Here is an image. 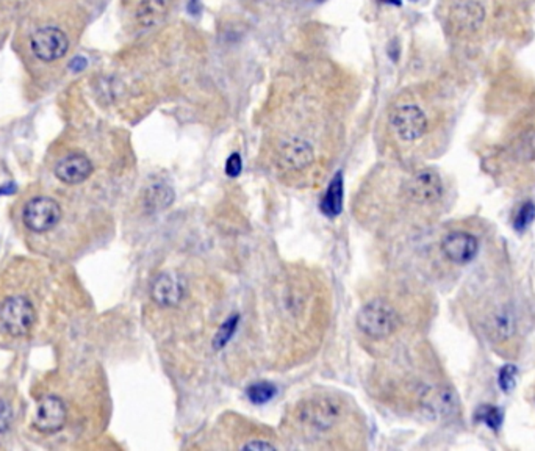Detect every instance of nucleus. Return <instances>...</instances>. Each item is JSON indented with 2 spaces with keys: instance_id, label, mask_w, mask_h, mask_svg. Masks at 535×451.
I'll return each instance as SVG.
<instances>
[{
  "instance_id": "nucleus-6",
  "label": "nucleus",
  "mask_w": 535,
  "mask_h": 451,
  "mask_svg": "<svg viewBox=\"0 0 535 451\" xmlns=\"http://www.w3.org/2000/svg\"><path fill=\"white\" fill-rule=\"evenodd\" d=\"M277 158L283 170L304 173L315 164V148L302 137L282 138L277 146Z\"/></svg>"
},
{
  "instance_id": "nucleus-25",
  "label": "nucleus",
  "mask_w": 535,
  "mask_h": 451,
  "mask_svg": "<svg viewBox=\"0 0 535 451\" xmlns=\"http://www.w3.org/2000/svg\"><path fill=\"white\" fill-rule=\"evenodd\" d=\"M85 66H86L85 59H76V60H74V61H72L71 68H72V69H74V71H80V69H84V68H85Z\"/></svg>"
},
{
  "instance_id": "nucleus-9",
  "label": "nucleus",
  "mask_w": 535,
  "mask_h": 451,
  "mask_svg": "<svg viewBox=\"0 0 535 451\" xmlns=\"http://www.w3.org/2000/svg\"><path fill=\"white\" fill-rule=\"evenodd\" d=\"M477 249H479V243L476 237L462 230L451 232L442 242V253L444 257L456 265H467L471 261H475Z\"/></svg>"
},
{
  "instance_id": "nucleus-8",
  "label": "nucleus",
  "mask_w": 535,
  "mask_h": 451,
  "mask_svg": "<svg viewBox=\"0 0 535 451\" xmlns=\"http://www.w3.org/2000/svg\"><path fill=\"white\" fill-rule=\"evenodd\" d=\"M30 47L36 59L51 63L65 57L69 49V40L59 27H43L33 33Z\"/></svg>"
},
{
  "instance_id": "nucleus-14",
  "label": "nucleus",
  "mask_w": 535,
  "mask_h": 451,
  "mask_svg": "<svg viewBox=\"0 0 535 451\" xmlns=\"http://www.w3.org/2000/svg\"><path fill=\"white\" fill-rule=\"evenodd\" d=\"M512 162L520 165H535V127L528 125L515 138L509 148Z\"/></svg>"
},
{
  "instance_id": "nucleus-26",
  "label": "nucleus",
  "mask_w": 535,
  "mask_h": 451,
  "mask_svg": "<svg viewBox=\"0 0 535 451\" xmlns=\"http://www.w3.org/2000/svg\"><path fill=\"white\" fill-rule=\"evenodd\" d=\"M384 2H388V4H399V0H384Z\"/></svg>"
},
{
  "instance_id": "nucleus-3",
  "label": "nucleus",
  "mask_w": 535,
  "mask_h": 451,
  "mask_svg": "<svg viewBox=\"0 0 535 451\" xmlns=\"http://www.w3.org/2000/svg\"><path fill=\"white\" fill-rule=\"evenodd\" d=\"M390 125L401 143L415 144L431 131V118L418 102L404 101L390 111Z\"/></svg>"
},
{
  "instance_id": "nucleus-1",
  "label": "nucleus",
  "mask_w": 535,
  "mask_h": 451,
  "mask_svg": "<svg viewBox=\"0 0 535 451\" xmlns=\"http://www.w3.org/2000/svg\"><path fill=\"white\" fill-rule=\"evenodd\" d=\"M347 406L343 399L331 393H318L296 406L294 417L300 428L315 436L329 434L343 423Z\"/></svg>"
},
{
  "instance_id": "nucleus-15",
  "label": "nucleus",
  "mask_w": 535,
  "mask_h": 451,
  "mask_svg": "<svg viewBox=\"0 0 535 451\" xmlns=\"http://www.w3.org/2000/svg\"><path fill=\"white\" fill-rule=\"evenodd\" d=\"M170 12V0H141L137 8L138 24L146 28L162 24Z\"/></svg>"
},
{
  "instance_id": "nucleus-24",
  "label": "nucleus",
  "mask_w": 535,
  "mask_h": 451,
  "mask_svg": "<svg viewBox=\"0 0 535 451\" xmlns=\"http://www.w3.org/2000/svg\"><path fill=\"white\" fill-rule=\"evenodd\" d=\"M514 374H515L514 366H504L503 372L499 374V384L503 386L504 391H510L514 387Z\"/></svg>"
},
{
  "instance_id": "nucleus-23",
  "label": "nucleus",
  "mask_w": 535,
  "mask_h": 451,
  "mask_svg": "<svg viewBox=\"0 0 535 451\" xmlns=\"http://www.w3.org/2000/svg\"><path fill=\"white\" fill-rule=\"evenodd\" d=\"M242 170V157H240V154L234 152V154L228 158V162H226V174H228V177H238L240 176Z\"/></svg>"
},
{
  "instance_id": "nucleus-21",
  "label": "nucleus",
  "mask_w": 535,
  "mask_h": 451,
  "mask_svg": "<svg viewBox=\"0 0 535 451\" xmlns=\"http://www.w3.org/2000/svg\"><path fill=\"white\" fill-rule=\"evenodd\" d=\"M535 209L532 204H526L516 216V230H524L534 220Z\"/></svg>"
},
{
  "instance_id": "nucleus-19",
  "label": "nucleus",
  "mask_w": 535,
  "mask_h": 451,
  "mask_svg": "<svg viewBox=\"0 0 535 451\" xmlns=\"http://www.w3.org/2000/svg\"><path fill=\"white\" fill-rule=\"evenodd\" d=\"M275 387L271 383L261 381L255 383L248 389V399L255 405H265L268 401L275 399Z\"/></svg>"
},
{
  "instance_id": "nucleus-11",
  "label": "nucleus",
  "mask_w": 535,
  "mask_h": 451,
  "mask_svg": "<svg viewBox=\"0 0 535 451\" xmlns=\"http://www.w3.org/2000/svg\"><path fill=\"white\" fill-rule=\"evenodd\" d=\"M183 294H185V284L182 279L170 273L158 276L150 288L152 301L158 308H177L183 300Z\"/></svg>"
},
{
  "instance_id": "nucleus-10",
  "label": "nucleus",
  "mask_w": 535,
  "mask_h": 451,
  "mask_svg": "<svg viewBox=\"0 0 535 451\" xmlns=\"http://www.w3.org/2000/svg\"><path fill=\"white\" fill-rule=\"evenodd\" d=\"M65 403L59 397H44L41 399L36 414H35V428L43 434L59 432L66 423Z\"/></svg>"
},
{
  "instance_id": "nucleus-17",
  "label": "nucleus",
  "mask_w": 535,
  "mask_h": 451,
  "mask_svg": "<svg viewBox=\"0 0 535 451\" xmlns=\"http://www.w3.org/2000/svg\"><path fill=\"white\" fill-rule=\"evenodd\" d=\"M174 190L171 189L170 185L166 183H156L152 185L148 195H146V204L149 205L150 210H164L166 207H170L172 201H174Z\"/></svg>"
},
{
  "instance_id": "nucleus-27",
  "label": "nucleus",
  "mask_w": 535,
  "mask_h": 451,
  "mask_svg": "<svg viewBox=\"0 0 535 451\" xmlns=\"http://www.w3.org/2000/svg\"><path fill=\"white\" fill-rule=\"evenodd\" d=\"M308 2H315V4H318V2H324V0H308Z\"/></svg>"
},
{
  "instance_id": "nucleus-16",
  "label": "nucleus",
  "mask_w": 535,
  "mask_h": 451,
  "mask_svg": "<svg viewBox=\"0 0 535 451\" xmlns=\"http://www.w3.org/2000/svg\"><path fill=\"white\" fill-rule=\"evenodd\" d=\"M343 176L337 173L321 199L320 209L327 218H337L343 210Z\"/></svg>"
},
{
  "instance_id": "nucleus-20",
  "label": "nucleus",
  "mask_w": 535,
  "mask_h": 451,
  "mask_svg": "<svg viewBox=\"0 0 535 451\" xmlns=\"http://www.w3.org/2000/svg\"><path fill=\"white\" fill-rule=\"evenodd\" d=\"M479 419L483 420L485 425H489L493 430H498V426L501 425V411L487 406L479 411Z\"/></svg>"
},
{
  "instance_id": "nucleus-5",
  "label": "nucleus",
  "mask_w": 535,
  "mask_h": 451,
  "mask_svg": "<svg viewBox=\"0 0 535 451\" xmlns=\"http://www.w3.org/2000/svg\"><path fill=\"white\" fill-rule=\"evenodd\" d=\"M404 197L415 205H432L443 197V182L437 171L425 170L413 173L404 182Z\"/></svg>"
},
{
  "instance_id": "nucleus-13",
  "label": "nucleus",
  "mask_w": 535,
  "mask_h": 451,
  "mask_svg": "<svg viewBox=\"0 0 535 451\" xmlns=\"http://www.w3.org/2000/svg\"><path fill=\"white\" fill-rule=\"evenodd\" d=\"M487 333L493 341L506 342L515 334V317L509 308H496L490 312L485 321Z\"/></svg>"
},
{
  "instance_id": "nucleus-4",
  "label": "nucleus",
  "mask_w": 535,
  "mask_h": 451,
  "mask_svg": "<svg viewBox=\"0 0 535 451\" xmlns=\"http://www.w3.org/2000/svg\"><path fill=\"white\" fill-rule=\"evenodd\" d=\"M36 323V310L24 296L8 298L0 304V326L12 337H26Z\"/></svg>"
},
{
  "instance_id": "nucleus-22",
  "label": "nucleus",
  "mask_w": 535,
  "mask_h": 451,
  "mask_svg": "<svg viewBox=\"0 0 535 451\" xmlns=\"http://www.w3.org/2000/svg\"><path fill=\"white\" fill-rule=\"evenodd\" d=\"M13 420V411L7 401L0 399V432L7 431Z\"/></svg>"
},
{
  "instance_id": "nucleus-2",
  "label": "nucleus",
  "mask_w": 535,
  "mask_h": 451,
  "mask_svg": "<svg viewBox=\"0 0 535 451\" xmlns=\"http://www.w3.org/2000/svg\"><path fill=\"white\" fill-rule=\"evenodd\" d=\"M355 325L366 339L382 342L392 339L403 326V317L390 301L374 298L366 301L355 317Z\"/></svg>"
},
{
  "instance_id": "nucleus-12",
  "label": "nucleus",
  "mask_w": 535,
  "mask_h": 451,
  "mask_svg": "<svg viewBox=\"0 0 535 451\" xmlns=\"http://www.w3.org/2000/svg\"><path fill=\"white\" fill-rule=\"evenodd\" d=\"M92 174V160L86 157L85 154H80V152L66 156L55 166V176L68 185H79V183L85 182Z\"/></svg>"
},
{
  "instance_id": "nucleus-18",
  "label": "nucleus",
  "mask_w": 535,
  "mask_h": 451,
  "mask_svg": "<svg viewBox=\"0 0 535 451\" xmlns=\"http://www.w3.org/2000/svg\"><path fill=\"white\" fill-rule=\"evenodd\" d=\"M238 323H240V315H232L222 323L220 329H218V333H216L215 339H213V348L216 351H220L228 345L230 339L234 337V334H236Z\"/></svg>"
},
{
  "instance_id": "nucleus-7",
  "label": "nucleus",
  "mask_w": 535,
  "mask_h": 451,
  "mask_svg": "<svg viewBox=\"0 0 535 451\" xmlns=\"http://www.w3.org/2000/svg\"><path fill=\"white\" fill-rule=\"evenodd\" d=\"M22 220L27 230L35 234H44L59 224L61 220V207L51 197H35L26 204Z\"/></svg>"
}]
</instances>
